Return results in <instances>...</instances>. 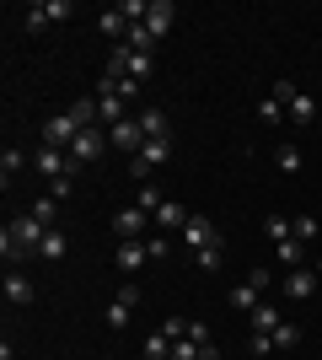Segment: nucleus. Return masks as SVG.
Segmentation results:
<instances>
[{
	"instance_id": "obj_26",
	"label": "nucleus",
	"mask_w": 322,
	"mask_h": 360,
	"mask_svg": "<svg viewBox=\"0 0 322 360\" xmlns=\"http://www.w3.org/2000/svg\"><path fill=\"white\" fill-rule=\"evenodd\" d=\"M48 22H54V16H48V0H38V6H27V16H22V27H27V32H43Z\"/></svg>"
},
{
	"instance_id": "obj_35",
	"label": "nucleus",
	"mask_w": 322,
	"mask_h": 360,
	"mask_svg": "<svg viewBox=\"0 0 322 360\" xmlns=\"http://www.w3.org/2000/svg\"><path fill=\"white\" fill-rule=\"evenodd\" d=\"M172 360H204V355H199L194 339H177V345H172Z\"/></svg>"
},
{
	"instance_id": "obj_25",
	"label": "nucleus",
	"mask_w": 322,
	"mask_h": 360,
	"mask_svg": "<svg viewBox=\"0 0 322 360\" xmlns=\"http://www.w3.org/2000/svg\"><path fill=\"white\" fill-rule=\"evenodd\" d=\"M38 253H43V258H54V264H60V258L70 253V242H65V231H60V226H54V231L43 237V248H38Z\"/></svg>"
},
{
	"instance_id": "obj_9",
	"label": "nucleus",
	"mask_w": 322,
	"mask_h": 360,
	"mask_svg": "<svg viewBox=\"0 0 322 360\" xmlns=\"http://www.w3.org/2000/svg\"><path fill=\"white\" fill-rule=\"evenodd\" d=\"M317 285H322V274H311V269H290V274H285V296H290V301H311Z\"/></svg>"
},
{
	"instance_id": "obj_1",
	"label": "nucleus",
	"mask_w": 322,
	"mask_h": 360,
	"mask_svg": "<svg viewBox=\"0 0 322 360\" xmlns=\"http://www.w3.org/2000/svg\"><path fill=\"white\" fill-rule=\"evenodd\" d=\"M32 167H38V172H43L48 183L54 178H76V156H70V150H60V146H38V156H32Z\"/></svg>"
},
{
	"instance_id": "obj_4",
	"label": "nucleus",
	"mask_w": 322,
	"mask_h": 360,
	"mask_svg": "<svg viewBox=\"0 0 322 360\" xmlns=\"http://www.w3.org/2000/svg\"><path fill=\"white\" fill-rule=\"evenodd\" d=\"M76 135H81V124L70 119V113H54V119L43 124V140H48V146H60V150L76 146Z\"/></svg>"
},
{
	"instance_id": "obj_6",
	"label": "nucleus",
	"mask_w": 322,
	"mask_h": 360,
	"mask_svg": "<svg viewBox=\"0 0 322 360\" xmlns=\"http://www.w3.org/2000/svg\"><path fill=\"white\" fill-rule=\"evenodd\" d=\"M145 226H151V215L140 210V205H135V210H119V215H113V231H119V242H140V231H145Z\"/></svg>"
},
{
	"instance_id": "obj_13",
	"label": "nucleus",
	"mask_w": 322,
	"mask_h": 360,
	"mask_svg": "<svg viewBox=\"0 0 322 360\" xmlns=\"http://www.w3.org/2000/svg\"><path fill=\"white\" fill-rule=\"evenodd\" d=\"M97 27H102L107 38H119V44H123V32L135 27V22H129V16H123V6H107V11L97 16Z\"/></svg>"
},
{
	"instance_id": "obj_19",
	"label": "nucleus",
	"mask_w": 322,
	"mask_h": 360,
	"mask_svg": "<svg viewBox=\"0 0 322 360\" xmlns=\"http://www.w3.org/2000/svg\"><path fill=\"white\" fill-rule=\"evenodd\" d=\"M123 44L135 49V54H156V38H151V27H145V22H135V27L123 32Z\"/></svg>"
},
{
	"instance_id": "obj_41",
	"label": "nucleus",
	"mask_w": 322,
	"mask_h": 360,
	"mask_svg": "<svg viewBox=\"0 0 322 360\" xmlns=\"http://www.w3.org/2000/svg\"><path fill=\"white\" fill-rule=\"evenodd\" d=\"M76 11V6H70V0H48V16H54V22H65V16Z\"/></svg>"
},
{
	"instance_id": "obj_40",
	"label": "nucleus",
	"mask_w": 322,
	"mask_h": 360,
	"mask_svg": "<svg viewBox=\"0 0 322 360\" xmlns=\"http://www.w3.org/2000/svg\"><path fill=\"white\" fill-rule=\"evenodd\" d=\"M145 248H151V264H156V258H167V253H172V242H167V237H151Z\"/></svg>"
},
{
	"instance_id": "obj_10",
	"label": "nucleus",
	"mask_w": 322,
	"mask_h": 360,
	"mask_svg": "<svg viewBox=\"0 0 322 360\" xmlns=\"http://www.w3.org/2000/svg\"><path fill=\"white\" fill-rule=\"evenodd\" d=\"M151 221L161 226V231H177V226H188V210H183V205H177V199H161Z\"/></svg>"
},
{
	"instance_id": "obj_39",
	"label": "nucleus",
	"mask_w": 322,
	"mask_h": 360,
	"mask_svg": "<svg viewBox=\"0 0 322 360\" xmlns=\"http://www.w3.org/2000/svg\"><path fill=\"white\" fill-rule=\"evenodd\" d=\"M119 301H123V307H140V285H135V280H123V285H119Z\"/></svg>"
},
{
	"instance_id": "obj_24",
	"label": "nucleus",
	"mask_w": 322,
	"mask_h": 360,
	"mask_svg": "<svg viewBox=\"0 0 322 360\" xmlns=\"http://www.w3.org/2000/svg\"><path fill=\"white\" fill-rule=\"evenodd\" d=\"M220 258H226V237L210 242V248H199V253H194V264H199V269H220Z\"/></svg>"
},
{
	"instance_id": "obj_38",
	"label": "nucleus",
	"mask_w": 322,
	"mask_h": 360,
	"mask_svg": "<svg viewBox=\"0 0 322 360\" xmlns=\"http://www.w3.org/2000/svg\"><path fill=\"white\" fill-rule=\"evenodd\" d=\"M188 339H194V345H215V339H210V328H204V323H199V317H194V323H188Z\"/></svg>"
},
{
	"instance_id": "obj_27",
	"label": "nucleus",
	"mask_w": 322,
	"mask_h": 360,
	"mask_svg": "<svg viewBox=\"0 0 322 360\" xmlns=\"http://www.w3.org/2000/svg\"><path fill=\"white\" fill-rule=\"evenodd\" d=\"M317 231H322L317 215H295V221H290V237L295 242H317Z\"/></svg>"
},
{
	"instance_id": "obj_16",
	"label": "nucleus",
	"mask_w": 322,
	"mask_h": 360,
	"mask_svg": "<svg viewBox=\"0 0 322 360\" xmlns=\"http://www.w3.org/2000/svg\"><path fill=\"white\" fill-rule=\"evenodd\" d=\"M97 119H102L107 129H113V124H123V119H129V113H123V97H113V91H102V97H97Z\"/></svg>"
},
{
	"instance_id": "obj_36",
	"label": "nucleus",
	"mask_w": 322,
	"mask_h": 360,
	"mask_svg": "<svg viewBox=\"0 0 322 360\" xmlns=\"http://www.w3.org/2000/svg\"><path fill=\"white\" fill-rule=\"evenodd\" d=\"M156 205H161V188H145V183H140V210L156 215Z\"/></svg>"
},
{
	"instance_id": "obj_20",
	"label": "nucleus",
	"mask_w": 322,
	"mask_h": 360,
	"mask_svg": "<svg viewBox=\"0 0 322 360\" xmlns=\"http://www.w3.org/2000/svg\"><path fill=\"white\" fill-rule=\"evenodd\" d=\"M247 323H253V333H274V328H279V323H285V317H279V312H274V307H269V301H263L258 312H247Z\"/></svg>"
},
{
	"instance_id": "obj_21",
	"label": "nucleus",
	"mask_w": 322,
	"mask_h": 360,
	"mask_svg": "<svg viewBox=\"0 0 322 360\" xmlns=\"http://www.w3.org/2000/svg\"><path fill=\"white\" fill-rule=\"evenodd\" d=\"M65 113H70V119H76L81 129H92V124H97V97H76V103L65 108Z\"/></svg>"
},
{
	"instance_id": "obj_23",
	"label": "nucleus",
	"mask_w": 322,
	"mask_h": 360,
	"mask_svg": "<svg viewBox=\"0 0 322 360\" xmlns=\"http://www.w3.org/2000/svg\"><path fill=\"white\" fill-rule=\"evenodd\" d=\"M129 317H135V307H123V301L113 296V301H107V312H102V323H107V328H129Z\"/></svg>"
},
{
	"instance_id": "obj_34",
	"label": "nucleus",
	"mask_w": 322,
	"mask_h": 360,
	"mask_svg": "<svg viewBox=\"0 0 322 360\" xmlns=\"http://www.w3.org/2000/svg\"><path fill=\"white\" fill-rule=\"evenodd\" d=\"M0 253H6V264H22V258H27V248H22V242H11L6 231H0Z\"/></svg>"
},
{
	"instance_id": "obj_14",
	"label": "nucleus",
	"mask_w": 322,
	"mask_h": 360,
	"mask_svg": "<svg viewBox=\"0 0 322 360\" xmlns=\"http://www.w3.org/2000/svg\"><path fill=\"white\" fill-rule=\"evenodd\" d=\"M140 129H145V140H172L167 135V113H161V108H140Z\"/></svg>"
},
{
	"instance_id": "obj_43",
	"label": "nucleus",
	"mask_w": 322,
	"mask_h": 360,
	"mask_svg": "<svg viewBox=\"0 0 322 360\" xmlns=\"http://www.w3.org/2000/svg\"><path fill=\"white\" fill-rule=\"evenodd\" d=\"M317 274H322V258H317Z\"/></svg>"
},
{
	"instance_id": "obj_29",
	"label": "nucleus",
	"mask_w": 322,
	"mask_h": 360,
	"mask_svg": "<svg viewBox=\"0 0 322 360\" xmlns=\"http://www.w3.org/2000/svg\"><path fill=\"white\" fill-rule=\"evenodd\" d=\"M269 339H274V349H295V345H301V328H295V323H279Z\"/></svg>"
},
{
	"instance_id": "obj_28",
	"label": "nucleus",
	"mask_w": 322,
	"mask_h": 360,
	"mask_svg": "<svg viewBox=\"0 0 322 360\" xmlns=\"http://www.w3.org/2000/svg\"><path fill=\"white\" fill-rule=\"evenodd\" d=\"M279 172H285V178H295V172H301V146H290V140L279 146Z\"/></svg>"
},
{
	"instance_id": "obj_8",
	"label": "nucleus",
	"mask_w": 322,
	"mask_h": 360,
	"mask_svg": "<svg viewBox=\"0 0 322 360\" xmlns=\"http://www.w3.org/2000/svg\"><path fill=\"white\" fill-rule=\"evenodd\" d=\"M210 242H220V231H215L204 215H188V226H183V248H194V253H199V248H210Z\"/></svg>"
},
{
	"instance_id": "obj_44",
	"label": "nucleus",
	"mask_w": 322,
	"mask_h": 360,
	"mask_svg": "<svg viewBox=\"0 0 322 360\" xmlns=\"http://www.w3.org/2000/svg\"><path fill=\"white\" fill-rule=\"evenodd\" d=\"M247 360H253V355H247Z\"/></svg>"
},
{
	"instance_id": "obj_18",
	"label": "nucleus",
	"mask_w": 322,
	"mask_h": 360,
	"mask_svg": "<svg viewBox=\"0 0 322 360\" xmlns=\"http://www.w3.org/2000/svg\"><path fill=\"white\" fill-rule=\"evenodd\" d=\"M279 264H285V269H307V242L285 237V242H279Z\"/></svg>"
},
{
	"instance_id": "obj_33",
	"label": "nucleus",
	"mask_w": 322,
	"mask_h": 360,
	"mask_svg": "<svg viewBox=\"0 0 322 360\" xmlns=\"http://www.w3.org/2000/svg\"><path fill=\"white\" fill-rule=\"evenodd\" d=\"M258 119H263V124H279V119H285V103H279V97H269V103H258Z\"/></svg>"
},
{
	"instance_id": "obj_12",
	"label": "nucleus",
	"mask_w": 322,
	"mask_h": 360,
	"mask_svg": "<svg viewBox=\"0 0 322 360\" xmlns=\"http://www.w3.org/2000/svg\"><path fill=\"white\" fill-rule=\"evenodd\" d=\"M140 264H151V248H145V242H119V269L135 274Z\"/></svg>"
},
{
	"instance_id": "obj_2",
	"label": "nucleus",
	"mask_w": 322,
	"mask_h": 360,
	"mask_svg": "<svg viewBox=\"0 0 322 360\" xmlns=\"http://www.w3.org/2000/svg\"><path fill=\"white\" fill-rule=\"evenodd\" d=\"M102 150H107V129H102V124H92V129H81V135H76L70 156H76L81 167H92V162H102Z\"/></svg>"
},
{
	"instance_id": "obj_22",
	"label": "nucleus",
	"mask_w": 322,
	"mask_h": 360,
	"mask_svg": "<svg viewBox=\"0 0 322 360\" xmlns=\"http://www.w3.org/2000/svg\"><path fill=\"white\" fill-rule=\"evenodd\" d=\"M22 167H27V156H22L16 146H6V156H0V178H6V188H11V178L22 172Z\"/></svg>"
},
{
	"instance_id": "obj_31",
	"label": "nucleus",
	"mask_w": 322,
	"mask_h": 360,
	"mask_svg": "<svg viewBox=\"0 0 322 360\" xmlns=\"http://www.w3.org/2000/svg\"><path fill=\"white\" fill-rule=\"evenodd\" d=\"M247 355H253V360H269V355H274V339H269V333H253Z\"/></svg>"
},
{
	"instance_id": "obj_37",
	"label": "nucleus",
	"mask_w": 322,
	"mask_h": 360,
	"mask_svg": "<svg viewBox=\"0 0 322 360\" xmlns=\"http://www.w3.org/2000/svg\"><path fill=\"white\" fill-rule=\"evenodd\" d=\"M263 231H269L274 242H285V237H290V221H279V215H269V221H263Z\"/></svg>"
},
{
	"instance_id": "obj_42",
	"label": "nucleus",
	"mask_w": 322,
	"mask_h": 360,
	"mask_svg": "<svg viewBox=\"0 0 322 360\" xmlns=\"http://www.w3.org/2000/svg\"><path fill=\"white\" fill-rule=\"evenodd\" d=\"M76 194V178H54V199H70Z\"/></svg>"
},
{
	"instance_id": "obj_3",
	"label": "nucleus",
	"mask_w": 322,
	"mask_h": 360,
	"mask_svg": "<svg viewBox=\"0 0 322 360\" xmlns=\"http://www.w3.org/2000/svg\"><path fill=\"white\" fill-rule=\"evenodd\" d=\"M6 237H11V242H22L27 253H38V248H43V237H48V226L38 221V215H16V221L6 226Z\"/></svg>"
},
{
	"instance_id": "obj_7",
	"label": "nucleus",
	"mask_w": 322,
	"mask_h": 360,
	"mask_svg": "<svg viewBox=\"0 0 322 360\" xmlns=\"http://www.w3.org/2000/svg\"><path fill=\"white\" fill-rule=\"evenodd\" d=\"M172 22H177V6H172V0H151V16H145V27H151L156 44H161V38L172 32Z\"/></svg>"
},
{
	"instance_id": "obj_32",
	"label": "nucleus",
	"mask_w": 322,
	"mask_h": 360,
	"mask_svg": "<svg viewBox=\"0 0 322 360\" xmlns=\"http://www.w3.org/2000/svg\"><path fill=\"white\" fill-rule=\"evenodd\" d=\"M54 205H60V199H54V194H43V199H38V205H32V215H38V221H43L48 231H54Z\"/></svg>"
},
{
	"instance_id": "obj_30",
	"label": "nucleus",
	"mask_w": 322,
	"mask_h": 360,
	"mask_svg": "<svg viewBox=\"0 0 322 360\" xmlns=\"http://www.w3.org/2000/svg\"><path fill=\"white\" fill-rule=\"evenodd\" d=\"M145 355H151V360H172V339H167V333L145 339Z\"/></svg>"
},
{
	"instance_id": "obj_5",
	"label": "nucleus",
	"mask_w": 322,
	"mask_h": 360,
	"mask_svg": "<svg viewBox=\"0 0 322 360\" xmlns=\"http://www.w3.org/2000/svg\"><path fill=\"white\" fill-rule=\"evenodd\" d=\"M107 146H119V150H129V156H135V150L145 146V129H140V119L113 124V129H107Z\"/></svg>"
},
{
	"instance_id": "obj_15",
	"label": "nucleus",
	"mask_w": 322,
	"mask_h": 360,
	"mask_svg": "<svg viewBox=\"0 0 322 360\" xmlns=\"http://www.w3.org/2000/svg\"><path fill=\"white\" fill-rule=\"evenodd\" d=\"M231 307H236V312H258V307H263V290L253 285V280H242V285L231 290Z\"/></svg>"
},
{
	"instance_id": "obj_17",
	"label": "nucleus",
	"mask_w": 322,
	"mask_h": 360,
	"mask_svg": "<svg viewBox=\"0 0 322 360\" xmlns=\"http://www.w3.org/2000/svg\"><path fill=\"white\" fill-rule=\"evenodd\" d=\"M285 113H290L295 124H311V119H317V103H311L307 91H290V103H285Z\"/></svg>"
},
{
	"instance_id": "obj_11",
	"label": "nucleus",
	"mask_w": 322,
	"mask_h": 360,
	"mask_svg": "<svg viewBox=\"0 0 322 360\" xmlns=\"http://www.w3.org/2000/svg\"><path fill=\"white\" fill-rule=\"evenodd\" d=\"M32 296H38V290H32V280L27 274H6V301H11V307H32Z\"/></svg>"
}]
</instances>
